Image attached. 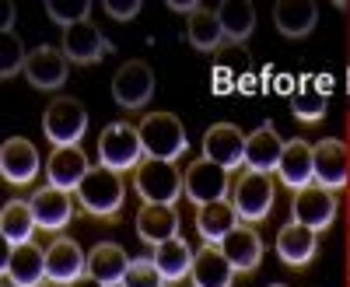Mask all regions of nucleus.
Segmentation results:
<instances>
[{
	"label": "nucleus",
	"mask_w": 350,
	"mask_h": 287,
	"mask_svg": "<svg viewBox=\"0 0 350 287\" xmlns=\"http://www.w3.org/2000/svg\"><path fill=\"white\" fill-rule=\"evenodd\" d=\"M245 133L235 126V123H214L207 133H203V144L200 151L207 161L221 165L224 172H235L245 165Z\"/></svg>",
	"instance_id": "9d476101"
},
{
	"label": "nucleus",
	"mask_w": 350,
	"mask_h": 287,
	"mask_svg": "<svg viewBox=\"0 0 350 287\" xmlns=\"http://www.w3.org/2000/svg\"><path fill=\"white\" fill-rule=\"evenodd\" d=\"M144 140L133 123H112L98 133V165L112 172H137L144 165Z\"/></svg>",
	"instance_id": "39448f33"
},
{
	"label": "nucleus",
	"mask_w": 350,
	"mask_h": 287,
	"mask_svg": "<svg viewBox=\"0 0 350 287\" xmlns=\"http://www.w3.org/2000/svg\"><path fill=\"white\" fill-rule=\"evenodd\" d=\"M67 74H70V60L64 56V49H56V46H36L25 60V77L39 92L64 88Z\"/></svg>",
	"instance_id": "ddd939ff"
},
{
	"label": "nucleus",
	"mask_w": 350,
	"mask_h": 287,
	"mask_svg": "<svg viewBox=\"0 0 350 287\" xmlns=\"http://www.w3.org/2000/svg\"><path fill=\"white\" fill-rule=\"evenodd\" d=\"M92 172V161L81 148H53L46 158V179L49 186L64 189V193H77L84 176Z\"/></svg>",
	"instance_id": "a211bd4d"
},
{
	"label": "nucleus",
	"mask_w": 350,
	"mask_h": 287,
	"mask_svg": "<svg viewBox=\"0 0 350 287\" xmlns=\"http://www.w3.org/2000/svg\"><path fill=\"white\" fill-rule=\"evenodd\" d=\"M42 168V158L36 151L32 140L25 137H8L4 148H0V176L11 186H28Z\"/></svg>",
	"instance_id": "dca6fc26"
},
{
	"label": "nucleus",
	"mask_w": 350,
	"mask_h": 287,
	"mask_svg": "<svg viewBox=\"0 0 350 287\" xmlns=\"http://www.w3.org/2000/svg\"><path fill=\"white\" fill-rule=\"evenodd\" d=\"M25 60H28V53L21 49V39L14 32H8L4 39H0V74L14 77L18 70H25Z\"/></svg>",
	"instance_id": "f704fd0d"
},
{
	"label": "nucleus",
	"mask_w": 350,
	"mask_h": 287,
	"mask_svg": "<svg viewBox=\"0 0 350 287\" xmlns=\"http://www.w3.org/2000/svg\"><path fill=\"white\" fill-rule=\"evenodd\" d=\"M319 252V232L298 224V221H287L280 232H277V256L284 266H295V270H305Z\"/></svg>",
	"instance_id": "6ab92c4d"
},
{
	"label": "nucleus",
	"mask_w": 350,
	"mask_h": 287,
	"mask_svg": "<svg viewBox=\"0 0 350 287\" xmlns=\"http://www.w3.org/2000/svg\"><path fill=\"white\" fill-rule=\"evenodd\" d=\"M133 224H137L140 242H148L151 249L179 235V214H175V207H165V204H144Z\"/></svg>",
	"instance_id": "a878e982"
},
{
	"label": "nucleus",
	"mask_w": 350,
	"mask_h": 287,
	"mask_svg": "<svg viewBox=\"0 0 350 287\" xmlns=\"http://www.w3.org/2000/svg\"><path fill=\"white\" fill-rule=\"evenodd\" d=\"M154 95V70L144 60H126L120 70L112 74V98L120 109L133 112L144 109Z\"/></svg>",
	"instance_id": "1a4fd4ad"
},
{
	"label": "nucleus",
	"mask_w": 350,
	"mask_h": 287,
	"mask_svg": "<svg viewBox=\"0 0 350 287\" xmlns=\"http://www.w3.org/2000/svg\"><path fill=\"white\" fill-rule=\"evenodd\" d=\"M221 252L231 260L235 273H256L259 263H262V238L252 224H239L235 232H231L224 242H221Z\"/></svg>",
	"instance_id": "4be33fe9"
},
{
	"label": "nucleus",
	"mask_w": 350,
	"mask_h": 287,
	"mask_svg": "<svg viewBox=\"0 0 350 287\" xmlns=\"http://www.w3.org/2000/svg\"><path fill=\"white\" fill-rule=\"evenodd\" d=\"M284 144H287V140H280V133L273 130L270 120L259 123V126L249 133V140H245V165L256 168V172H277L280 154H284Z\"/></svg>",
	"instance_id": "393cba45"
},
{
	"label": "nucleus",
	"mask_w": 350,
	"mask_h": 287,
	"mask_svg": "<svg viewBox=\"0 0 350 287\" xmlns=\"http://www.w3.org/2000/svg\"><path fill=\"white\" fill-rule=\"evenodd\" d=\"M11 21H14V4H4V21H0V28H4V36L11 32Z\"/></svg>",
	"instance_id": "4c0bfd02"
},
{
	"label": "nucleus",
	"mask_w": 350,
	"mask_h": 287,
	"mask_svg": "<svg viewBox=\"0 0 350 287\" xmlns=\"http://www.w3.org/2000/svg\"><path fill=\"white\" fill-rule=\"evenodd\" d=\"M319 21V8L312 0H277L273 4V25L287 39H305Z\"/></svg>",
	"instance_id": "cd10ccee"
},
{
	"label": "nucleus",
	"mask_w": 350,
	"mask_h": 287,
	"mask_svg": "<svg viewBox=\"0 0 350 287\" xmlns=\"http://www.w3.org/2000/svg\"><path fill=\"white\" fill-rule=\"evenodd\" d=\"M32 214H36V224L42 228V232H64V228L70 224V217H74V200H70V193H64V189H56V186H42V189H36L32 193Z\"/></svg>",
	"instance_id": "aec40b11"
},
{
	"label": "nucleus",
	"mask_w": 350,
	"mask_h": 287,
	"mask_svg": "<svg viewBox=\"0 0 350 287\" xmlns=\"http://www.w3.org/2000/svg\"><path fill=\"white\" fill-rule=\"evenodd\" d=\"M42 133L53 148H81L88 133V109L70 95H56L42 112Z\"/></svg>",
	"instance_id": "7ed1b4c3"
},
{
	"label": "nucleus",
	"mask_w": 350,
	"mask_h": 287,
	"mask_svg": "<svg viewBox=\"0 0 350 287\" xmlns=\"http://www.w3.org/2000/svg\"><path fill=\"white\" fill-rule=\"evenodd\" d=\"M36 228H39V224H36L32 204H28V200H8L4 210H0V235H4L8 249L32 242Z\"/></svg>",
	"instance_id": "c756f323"
},
{
	"label": "nucleus",
	"mask_w": 350,
	"mask_h": 287,
	"mask_svg": "<svg viewBox=\"0 0 350 287\" xmlns=\"http://www.w3.org/2000/svg\"><path fill=\"white\" fill-rule=\"evenodd\" d=\"M231 204H235L239 217L245 224H259L267 221L273 204H277V186H273V176L270 172H256V168H245L242 176L231 186Z\"/></svg>",
	"instance_id": "20e7f679"
},
{
	"label": "nucleus",
	"mask_w": 350,
	"mask_h": 287,
	"mask_svg": "<svg viewBox=\"0 0 350 287\" xmlns=\"http://www.w3.org/2000/svg\"><path fill=\"white\" fill-rule=\"evenodd\" d=\"M70 287H102V284H98L95 277H81V280H77V284H70Z\"/></svg>",
	"instance_id": "58836bf2"
},
{
	"label": "nucleus",
	"mask_w": 350,
	"mask_h": 287,
	"mask_svg": "<svg viewBox=\"0 0 350 287\" xmlns=\"http://www.w3.org/2000/svg\"><path fill=\"white\" fill-rule=\"evenodd\" d=\"M168 8H172V11H179V14H186V18H189V14H193V11H200L203 4H200V0H172V4H168Z\"/></svg>",
	"instance_id": "e433bc0d"
},
{
	"label": "nucleus",
	"mask_w": 350,
	"mask_h": 287,
	"mask_svg": "<svg viewBox=\"0 0 350 287\" xmlns=\"http://www.w3.org/2000/svg\"><path fill=\"white\" fill-rule=\"evenodd\" d=\"M270 287H287V284H270Z\"/></svg>",
	"instance_id": "ea45409f"
},
{
	"label": "nucleus",
	"mask_w": 350,
	"mask_h": 287,
	"mask_svg": "<svg viewBox=\"0 0 350 287\" xmlns=\"http://www.w3.org/2000/svg\"><path fill=\"white\" fill-rule=\"evenodd\" d=\"M116 46L105 39V32L92 21H81L74 28H64V56L77 67H88V64H98L112 53Z\"/></svg>",
	"instance_id": "4468645a"
},
{
	"label": "nucleus",
	"mask_w": 350,
	"mask_h": 287,
	"mask_svg": "<svg viewBox=\"0 0 350 287\" xmlns=\"http://www.w3.org/2000/svg\"><path fill=\"white\" fill-rule=\"evenodd\" d=\"M46 14L49 21L64 25V28H74L81 21H88V14H92V0H46Z\"/></svg>",
	"instance_id": "473e14b6"
},
{
	"label": "nucleus",
	"mask_w": 350,
	"mask_h": 287,
	"mask_svg": "<svg viewBox=\"0 0 350 287\" xmlns=\"http://www.w3.org/2000/svg\"><path fill=\"white\" fill-rule=\"evenodd\" d=\"M186 39H189L193 49H200V53H214V49H221V46H224V28H221L217 11H211V8L193 11L189 21H186Z\"/></svg>",
	"instance_id": "7c9ffc66"
},
{
	"label": "nucleus",
	"mask_w": 350,
	"mask_h": 287,
	"mask_svg": "<svg viewBox=\"0 0 350 287\" xmlns=\"http://www.w3.org/2000/svg\"><path fill=\"white\" fill-rule=\"evenodd\" d=\"M133 189L144 204H165V207H175V200L186 196L183 172L175 168V161H158V158H144V165L133 172Z\"/></svg>",
	"instance_id": "423d86ee"
},
{
	"label": "nucleus",
	"mask_w": 350,
	"mask_h": 287,
	"mask_svg": "<svg viewBox=\"0 0 350 287\" xmlns=\"http://www.w3.org/2000/svg\"><path fill=\"white\" fill-rule=\"evenodd\" d=\"M102 8H105V14L116 18V21H133L144 4H140V0H105Z\"/></svg>",
	"instance_id": "c9c22d12"
},
{
	"label": "nucleus",
	"mask_w": 350,
	"mask_h": 287,
	"mask_svg": "<svg viewBox=\"0 0 350 287\" xmlns=\"http://www.w3.org/2000/svg\"><path fill=\"white\" fill-rule=\"evenodd\" d=\"M4 280L11 287H42V284H49L46 249H39L36 242L8 249V256H4Z\"/></svg>",
	"instance_id": "9b49d317"
},
{
	"label": "nucleus",
	"mask_w": 350,
	"mask_h": 287,
	"mask_svg": "<svg viewBox=\"0 0 350 287\" xmlns=\"http://www.w3.org/2000/svg\"><path fill=\"white\" fill-rule=\"evenodd\" d=\"M183 193L189 196V204L207 207V204H217V200H228L231 179L221 165L200 158V161H189V168L183 172Z\"/></svg>",
	"instance_id": "6e6552de"
},
{
	"label": "nucleus",
	"mask_w": 350,
	"mask_h": 287,
	"mask_svg": "<svg viewBox=\"0 0 350 287\" xmlns=\"http://www.w3.org/2000/svg\"><path fill=\"white\" fill-rule=\"evenodd\" d=\"M277 176L287 189H305L315 182V144L295 137L284 144V154H280V165H277Z\"/></svg>",
	"instance_id": "f3484780"
},
{
	"label": "nucleus",
	"mask_w": 350,
	"mask_h": 287,
	"mask_svg": "<svg viewBox=\"0 0 350 287\" xmlns=\"http://www.w3.org/2000/svg\"><path fill=\"white\" fill-rule=\"evenodd\" d=\"M315 182L333 193L350 182V148L340 137H323L315 144Z\"/></svg>",
	"instance_id": "2eb2a0df"
},
{
	"label": "nucleus",
	"mask_w": 350,
	"mask_h": 287,
	"mask_svg": "<svg viewBox=\"0 0 350 287\" xmlns=\"http://www.w3.org/2000/svg\"><path fill=\"white\" fill-rule=\"evenodd\" d=\"M46 273H49V284L70 287L81 277H88V256L81 252V245L74 238L60 235V238H53L49 249H46Z\"/></svg>",
	"instance_id": "f8f14e48"
},
{
	"label": "nucleus",
	"mask_w": 350,
	"mask_h": 287,
	"mask_svg": "<svg viewBox=\"0 0 350 287\" xmlns=\"http://www.w3.org/2000/svg\"><path fill=\"white\" fill-rule=\"evenodd\" d=\"M221 28H224V39L228 42H245L256 28V8L249 0H224L217 8Z\"/></svg>",
	"instance_id": "2f4dec72"
},
{
	"label": "nucleus",
	"mask_w": 350,
	"mask_h": 287,
	"mask_svg": "<svg viewBox=\"0 0 350 287\" xmlns=\"http://www.w3.org/2000/svg\"><path fill=\"white\" fill-rule=\"evenodd\" d=\"M329 109V95H326V81L323 77H301L298 88L291 92V112L298 123H323Z\"/></svg>",
	"instance_id": "bb28decb"
},
{
	"label": "nucleus",
	"mask_w": 350,
	"mask_h": 287,
	"mask_svg": "<svg viewBox=\"0 0 350 287\" xmlns=\"http://www.w3.org/2000/svg\"><path fill=\"white\" fill-rule=\"evenodd\" d=\"M239 224H242V217H239L231 200H217V204L196 207V235L207 245H221Z\"/></svg>",
	"instance_id": "5701e85b"
},
{
	"label": "nucleus",
	"mask_w": 350,
	"mask_h": 287,
	"mask_svg": "<svg viewBox=\"0 0 350 287\" xmlns=\"http://www.w3.org/2000/svg\"><path fill=\"white\" fill-rule=\"evenodd\" d=\"M130 256L120 242H98L88 252V277H95L102 287H123L126 270H130Z\"/></svg>",
	"instance_id": "412c9836"
},
{
	"label": "nucleus",
	"mask_w": 350,
	"mask_h": 287,
	"mask_svg": "<svg viewBox=\"0 0 350 287\" xmlns=\"http://www.w3.org/2000/svg\"><path fill=\"white\" fill-rule=\"evenodd\" d=\"M123 200H126V186L120 179V172H112L105 165H92V172L84 176L81 189H77V204L92 214V217H116L123 210Z\"/></svg>",
	"instance_id": "f03ea898"
},
{
	"label": "nucleus",
	"mask_w": 350,
	"mask_h": 287,
	"mask_svg": "<svg viewBox=\"0 0 350 287\" xmlns=\"http://www.w3.org/2000/svg\"><path fill=\"white\" fill-rule=\"evenodd\" d=\"M193 284L196 287H231V280H235V266H231V260L221 252V245H207L203 242L193 256Z\"/></svg>",
	"instance_id": "b1692460"
},
{
	"label": "nucleus",
	"mask_w": 350,
	"mask_h": 287,
	"mask_svg": "<svg viewBox=\"0 0 350 287\" xmlns=\"http://www.w3.org/2000/svg\"><path fill=\"white\" fill-rule=\"evenodd\" d=\"M168 280L161 277V270L154 266V260L148 256V260H133L130 270H126V280L123 287H165Z\"/></svg>",
	"instance_id": "72a5a7b5"
},
{
	"label": "nucleus",
	"mask_w": 350,
	"mask_h": 287,
	"mask_svg": "<svg viewBox=\"0 0 350 287\" xmlns=\"http://www.w3.org/2000/svg\"><path fill=\"white\" fill-rule=\"evenodd\" d=\"M140 140H144V154L158 158V161H175L189 151V133L183 120L175 112H148L140 123Z\"/></svg>",
	"instance_id": "f257e3e1"
},
{
	"label": "nucleus",
	"mask_w": 350,
	"mask_h": 287,
	"mask_svg": "<svg viewBox=\"0 0 350 287\" xmlns=\"http://www.w3.org/2000/svg\"><path fill=\"white\" fill-rule=\"evenodd\" d=\"M193 256H196V252H189V242H186L183 235H175V238L154 245L151 260H154V266L161 270V277H165L168 284H179L183 277L193 273Z\"/></svg>",
	"instance_id": "c85d7f7f"
},
{
	"label": "nucleus",
	"mask_w": 350,
	"mask_h": 287,
	"mask_svg": "<svg viewBox=\"0 0 350 287\" xmlns=\"http://www.w3.org/2000/svg\"><path fill=\"white\" fill-rule=\"evenodd\" d=\"M336 214H340V200L333 189L326 186H305L295 193V204H291V221H298L305 228H312V232H326V228L336 224Z\"/></svg>",
	"instance_id": "0eeeda50"
}]
</instances>
